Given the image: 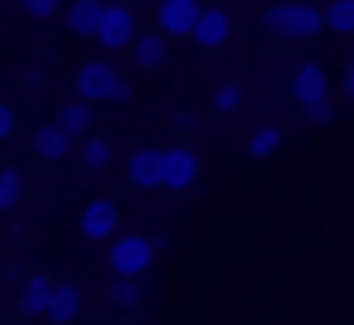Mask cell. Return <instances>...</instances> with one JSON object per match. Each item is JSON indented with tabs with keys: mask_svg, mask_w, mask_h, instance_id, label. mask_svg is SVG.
Segmentation results:
<instances>
[{
	"mask_svg": "<svg viewBox=\"0 0 354 325\" xmlns=\"http://www.w3.org/2000/svg\"><path fill=\"white\" fill-rule=\"evenodd\" d=\"M160 238H151V233H122L117 243H112V252H107V267H112V277H131V281H146V272L156 267V257H160Z\"/></svg>",
	"mask_w": 354,
	"mask_h": 325,
	"instance_id": "obj_3",
	"label": "cell"
},
{
	"mask_svg": "<svg viewBox=\"0 0 354 325\" xmlns=\"http://www.w3.org/2000/svg\"><path fill=\"white\" fill-rule=\"evenodd\" d=\"M107 6H112V0H68V10H64L68 35H73V39H97Z\"/></svg>",
	"mask_w": 354,
	"mask_h": 325,
	"instance_id": "obj_8",
	"label": "cell"
},
{
	"mask_svg": "<svg viewBox=\"0 0 354 325\" xmlns=\"http://www.w3.org/2000/svg\"><path fill=\"white\" fill-rule=\"evenodd\" d=\"M117 228H122V209H117V199L97 194V199L83 204V214H78V233H83V243H117V238H122Z\"/></svg>",
	"mask_w": 354,
	"mask_h": 325,
	"instance_id": "obj_4",
	"label": "cell"
},
{
	"mask_svg": "<svg viewBox=\"0 0 354 325\" xmlns=\"http://www.w3.org/2000/svg\"><path fill=\"white\" fill-rule=\"evenodd\" d=\"M238 107H243V83H218L214 88V112L218 117H233Z\"/></svg>",
	"mask_w": 354,
	"mask_h": 325,
	"instance_id": "obj_22",
	"label": "cell"
},
{
	"mask_svg": "<svg viewBox=\"0 0 354 325\" xmlns=\"http://www.w3.org/2000/svg\"><path fill=\"white\" fill-rule=\"evenodd\" d=\"M199 185V156L189 151V146H170L165 151V180H160V189H194Z\"/></svg>",
	"mask_w": 354,
	"mask_h": 325,
	"instance_id": "obj_9",
	"label": "cell"
},
{
	"mask_svg": "<svg viewBox=\"0 0 354 325\" xmlns=\"http://www.w3.org/2000/svg\"><path fill=\"white\" fill-rule=\"evenodd\" d=\"M281 151V127H257L252 136H248V156L252 160H272Z\"/></svg>",
	"mask_w": 354,
	"mask_h": 325,
	"instance_id": "obj_20",
	"label": "cell"
},
{
	"mask_svg": "<svg viewBox=\"0 0 354 325\" xmlns=\"http://www.w3.org/2000/svg\"><path fill=\"white\" fill-rule=\"evenodd\" d=\"M325 25H330V35H354V0L325 6Z\"/></svg>",
	"mask_w": 354,
	"mask_h": 325,
	"instance_id": "obj_21",
	"label": "cell"
},
{
	"mask_svg": "<svg viewBox=\"0 0 354 325\" xmlns=\"http://www.w3.org/2000/svg\"><path fill=\"white\" fill-rule=\"evenodd\" d=\"M20 10H25L30 20H54V15L68 10V0H20Z\"/></svg>",
	"mask_w": 354,
	"mask_h": 325,
	"instance_id": "obj_23",
	"label": "cell"
},
{
	"mask_svg": "<svg viewBox=\"0 0 354 325\" xmlns=\"http://www.w3.org/2000/svg\"><path fill=\"white\" fill-rule=\"evenodd\" d=\"M10 131H15V107L0 98V141H10Z\"/></svg>",
	"mask_w": 354,
	"mask_h": 325,
	"instance_id": "obj_25",
	"label": "cell"
},
{
	"mask_svg": "<svg viewBox=\"0 0 354 325\" xmlns=\"http://www.w3.org/2000/svg\"><path fill=\"white\" fill-rule=\"evenodd\" d=\"M78 310H83V291H78L73 281H59V286H54V301H49V320H54V325H73Z\"/></svg>",
	"mask_w": 354,
	"mask_h": 325,
	"instance_id": "obj_14",
	"label": "cell"
},
{
	"mask_svg": "<svg viewBox=\"0 0 354 325\" xmlns=\"http://www.w3.org/2000/svg\"><path fill=\"white\" fill-rule=\"evenodd\" d=\"M54 122H59L68 136H88V127H93V102H83V98H78V102H64Z\"/></svg>",
	"mask_w": 354,
	"mask_h": 325,
	"instance_id": "obj_17",
	"label": "cell"
},
{
	"mask_svg": "<svg viewBox=\"0 0 354 325\" xmlns=\"http://www.w3.org/2000/svg\"><path fill=\"white\" fill-rule=\"evenodd\" d=\"M20 83H25V88H44V64H30V68H20Z\"/></svg>",
	"mask_w": 354,
	"mask_h": 325,
	"instance_id": "obj_26",
	"label": "cell"
},
{
	"mask_svg": "<svg viewBox=\"0 0 354 325\" xmlns=\"http://www.w3.org/2000/svg\"><path fill=\"white\" fill-rule=\"evenodd\" d=\"M262 30L281 35V39H320V35H330L325 6H310V0H281V6H267L262 10Z\"/></svg>",
	"mask_w": 354,
	"mask_h": 325,
	"instance_id": "obj_1",
	"label": "cell"
},
{
	"mask_svg": "<svg viewBox=\"0 0 354 325\" xmlns=\"http://www.w3.org/2000/svg\"><path fill=\"white\" fill-rule=\"evenodd\" d=\"M127 175H131V185H136V189H156V185L165 180V151H151V146L131 151Z\"/></svg>",
	"mask_w": 354,
	"mask_h": 325,
	"instance_id": "obj_12",
	"label": "cell"
},
{
	"mask_svg": "<svg viewBox=\"0 0 354 325\" xmlns=\"http://www.w3.org/2000/svg\"><path fill=\"white\" fill-rule=\"evenodd\" d=\"M228 39H233V20H228V10L209 6V10H204V20L194 25L189 44H194V49H223Z\"/></svg>",
	"mask_w": 354,
	"mask_h": 325,
	"instance_id": "obj_10",
	"label": "cell"
},
{
	"mask_svg": "<svg viewBox=\"0 0 354 325\" xmlns=\"http://www.w3.org/2000/svg\"><path fill=\"white\" fill-rule=\"evenodd\" d=\"M131 54H136V64H141L146 73H151V68H165V64H170V35H160V30H156V35H141Z\"/></svg>",
	"mask_w": 354,
	"mask_h": 325,
	"instance_id": "obj_15",
	"label": "cell"
},
{
	"mask_svg": "<svg viewBox=\"0 0 354 325\" xmlns=\"http://www.w3.org/2000/svg\"><path fill=\"white\" fill-rule=\"evenodd\" d=\"M54 286H59V281H49V277H39V272H35V277L20 286V315H25V320H35V315H49Z\"/></svg>",
	"mask_w": 354,
	"mask_h": 325,
	"instance_id": "obj_13",
	"label": "cell"
},
{
	"mask_svg": "<svg viewBox=\"0 0 354 325\" xmlns=\"http://www.w3.org/2000/svg\"><path fill=\"white\" fill-rule=\"evenodd\" d=\"M175 127H180V131H199V117H194V112H175Z\"/></svg>",
	"mask_w": 354,
	"mask_h": 325,
	"instance_id": "obj_27",
	"label": "cell"
},
{
	"mask_svg": "<svg viewBox=\"0 0 354 325\" xmlns=\"http://www.w3.org/2000/svg\"><path fill=\"white\" fill-rule=\"evenodd\" d=\"M20 199H25V175L15 165H0V214L20 209Z\"/></svg>",
	"mask_w": 354,
	"mask_h": 325,
	"instance_id": "obj_18",
	"label": "cell"
},
{
	"mask_svg": "<svg viewBox=\"0 0 354 325\" xmlns=\"http://www.w3.org/2000/svg\"><path fill=\"white\" fill-rule=\"evenodd\" d=\"M349 64H354V49H349Z\"/></svg>",
	"mask_w": 354,
	"mask_h": 325,
	"instance_id": "obj_29",
	"label": "cell"
},
{
	"mask_svg": "<svg viewBox=\"0 0 354 325\" xmlns=\"http://www.w3.org/2000/svg\"><path fill=\"white\" fill-rule=\"evenodd\" d=\"M146 6H151V0H146ZM156 6H160V0H156Z\"/></svg>",
	"mask_w": 354,
	"mask_h": 325,
	"instance_id": "obj_31",
	"label": "cell"
},
{
	"mask_svg": "<svg viewBox=\"0 0 354 325\" xmlns=\"http://www.w3.org/2000/svg\"><path fill=\"white\" fill-rule=\"evenodd\" d=\"M291 98L301 102V112H306V107H320V102L330 98V73H325L320 59L296 64V73H291Z\"/></svg>",
	"mask_w": 354,
	"mask_h": 325,
	"instance_id": "obj_7",
	"label": "cell"
},
{
	"mask_svg": "<svg viewBox=\"0 0 354 325\" xmlns=\"http://www.w3.org/2000/svg\"><path fill=\"white\" fill-rule=\"evenodd\" d=\"M107 301L117 310H141L146 306V281H131V277H107Z\"/></svg>",
	"mask_w": 354,
	"mask_h": 325,
	"instance_id": "obj_16",
	"label": "cell"
},
{
	"mask_svg": "<svg viewBox=\"0 0 354 325\" xmlns=\"http://www.w3.org/2000/svg\"><path fill=\"white\" fill-rule=\"evenodd\" d=\"M78 160H83V170H88V175H102V170L112 165V146H107L102 136H88V141L78 146Z\"/></svg>",
	"mask_w": 354,
	"mask_h": 325,
	"instance_id": "obj_19",
	"label": "cell"
},
{
	"mask_svg": "<svg viewBox=\"0 0 354 325\" xmlns=\"http://www.w3.org/2000/svg\"><path fill=\"white\" fill-rule=\"evenodd\" d=\"M335 112H339V102H335V98H325L320 107H306L301 117H306L310 127H330V122H335Z\"/></svg>",
	"mask_w": 354,
	"mask_h": 325,
	"instance_id": "obj_24",
	"label": "cell"
},
{
	"mask_svg": "<svg viewBox=\"0 0 354 325\" xmlns=\"http://www.w3.org/2000/svg\"><path fill=\"white\" fill-rule=\"evenodd\" d=\"M204 0H160L156 6V30L160 35H170V39H189L194 35V25L204 20Z\"/></svg>",
	"mask_w": 354,
	"mask_h": 325,
	"instance_id": "obj_6",
	"label": "cell"
},
{
	"mask_svg": "<svg viewBox=\"0 0 354 325\" xmlns=\"http://www.w3.org/2000/svg\"><path fill=\"white\" fill-rule=\"evenodd\" d=\"M325 6H335V0H325Z\"/></svg>",
	"mask_w": 354,
	"mask_h": 325,
	"instance_id": "obj_30",
	"label": "cell"
},
{
	"mask_svg": "<svg viewBox=\"0 0 354 325\" xmlns=\"http://www.w3.org/2000/svg\"><path fill=\"white\" fill-rule=\"evenodd\" d=\"M73 83H78V98H83V102H131V93H136L131 78L112 68V59H88V64H78Z\"/></svg>",
	"mask_w": 354,
	"mask_h": 325,
	"instance_id": "obj_2",
	"label": "cell"
},
{
	"mask_svg": "<svg viewBox=\"0 0 354 325\" xmlns=\"http://www.w3.org/2000/svg\"><path fill=\"white\" fill-rule=\"evenodd\" d=\"M339 88H344V98H349V102H354V64H349V68H344V78H339Z\"/></svg>",
	"mask_w": 354,
	"mask_h": 325,
	"instance_id": "obj_28",
	"label": "cell"
},
{
	"mask_svg": "<svg viewBox=\"0 0 354 325\" xmlns=\"http://www.w3.org/2000/svg\"><path fill=\"white\" fill-rule=\"evenodd\" d=\"M141 30H136V10L127 6V0H112L107 15H102V30H97V44L107 54H122V49H136Z\"/></svg>",
	"mask_w": 354,
	"mask_h": 325,
	"instance_id": "obj_5",
	"label": "cell"
},
{
	"mask_svg": "<svg viewBox=\"0 0 354 325\" xmlns=\"http://www.w3.org/2000/svg\"><path fill=\"white\" fill-rule=\"evenodd\" d=\"M30 151H35L39 160L59 165V160H68V151H73V136H68L59 122H44V127H35V136H30Z\"/></svg>",
	"mask_w": 354,
	"mask_h": 325,
	"instance_id": "obj_11",
	"label": "cell"
}]
</instances>
